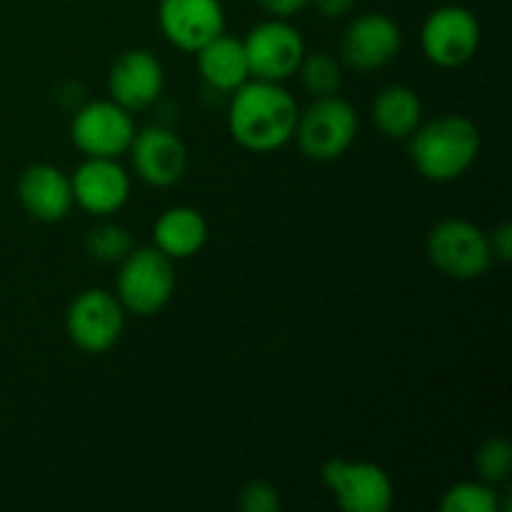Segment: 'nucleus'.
<instances>
[{"instance_id":"nucleus-5","label":"nucleus","mask_w":512,"mask_h":512,"mask_svg":"<svg viewBox=\"0 0 512 512\" xmlns=\"http://www.w3.org/2000/svg\"><path fill=\"white\" fill-rule=\"evenodd\" d=\"M425 250L433 268L453 280L483 278L495 263L488 233L465 218H445L435 223L425 240Z\"/></svg>"},{"instance_id":"nucleus-4","label":"nucleus","mask_w":512,"mask_h":512,"mask_svg":"<svg viewBox=\"0 0 512 512\" xmlns=\"http://www.w3.org/2000/svg\"><path fill=\"white\" fill-rule=\"evenodd\" d=\"M360 130V115L340 95L313 98V103L300 110L293 140L300 153L318 163L338 160L353 148Z\"/></svg>"},{"instance_id":"nucleus-7","label":"nucleus","mask_w":512,"mask_h":512,"mask_svg":"<svg viewBox=\"0 0 512 512\" xmlns=\"http://www.w3.org/2000/svg\"><path fill=\"white\" fill-rule=\"evenodd\" d=\"M480 30L478 15L465 5H440L420 28V50L425 60L435 68L455 70L468 65L480 48Z\"/></svg>"},{"instance_id":"nucleus-22","label":"nucleus","mask_w":512,"mask_h":512,"mask_svg":"<svg viewBox=\"0 0 512 512\" xmlns=\"http://www.w3.org/2000/svg\"><path fill=\"white\" fill-rule=\"evenodd\" d=\"M500 495L485 480H463L450 485L440 498V512H498Z\"/></svg>"},{"instance_id":"nucleus-10","label":"nucleus","mask_w":512,"mask_h":512,"mask_svg":"<svg viewBox=\"0 0 512 512\" xmlns=\"http://www.w3.org/2000/svg\"><path fill=\"white\" fill-rule=\"evenodd\" d=\"M240 40L248 58L250 78L270 80V83H285L293 78L308 50L300 30L283 18L260 20Z\"/></svg>"},{"instance_id":"nucleus-9","label":"nucleus","mask_w":512,"mask_h":512,"mask_svg":"<svg viewBox=\"0 0 512 512\" xmlns=\"http://www.w3.org/2000/svg\"><path fill=\"white\" fill-rule=\"evenodd\" d=\"M135 133L133 113L110 98L80 105L70 120V140L83 158H123Z\"/></svg>"},{"instance_id":"nucleus-16","label":"nucleus","mask_w":512,"mask_h":512,"mask_svg":"<svg viewBox=\"0 0 512 512\" xmlns=\"http://www.w3.org/2000/svg\"><path fill=\"white\" fill-rule=\"evenodd\" d=\"M18 203L38 223H60L70 215L75 200L70 175L53 163H35L20 173Z\"/></svg>"},{"instance_id":"nucleus-12","label":"nucleus","mask_w":512,"mask_h":512,"mask_svg":"<svg viewBox=\"0 0 512 512\" xmlns=\"http://www.w3.org/2000/svg\"><path fill=\"white\" fill-rule=\"evenodd\" d=\"M403 50V30L390 15L363 13L353 18L340 40V58L358 73H370L393 63Z\"/></svg>"},{"instance_id":"nucleus-18","label":"nucleus","mask_w":512,"mask_h":512,"mask_svg":"<svg viewBox=\"0 0 512 512\" xmlns=\"http://www.w3.org/2000/svg\"><path fill=\"white\" fill-rule=\"evenodd\" d=\"M195 63L203 83L215 93H233L245 80H250L248 58H245L243 40L228 33H220L203 48L195 50Z\"/></svg>"},{"instance_id":"nucleus-27","label":"nucleus","mask_w":512,"mask_h":512,"mask_svg":"<svg viewBox=\"0 0 512 512\" xmlns=\"http://www.w3.org/2000/svg\"><path fill=\"white\" fill-rule=\"evenodd\" d=\"M355 3H358V0H310V5H313L323 18L330 20L345 18V15L353 13Z\"/></svg>"},{"instance_id":"nucleus-19","label":"nucleus","mask_w":512,"mask_h":512,"mask_svg":"<svg viewBox=\"0 0 512 512\" xmlns=\"http://www.w3.org/2000/svg\"><path fill=\"white\" fill-rule=\"evenodd\" d=\"M373 123L385 138L408 140L423 123V100L405 83L385 85L373 100Z\"/></svg>"},{"instance_id":"nucleus-15","label":"nucleus","mask_w":512,"mask_h":512,"mask_svg":"<svg viewBox=\"0 0 512 512\" xmlns=\"http://www.w3.org/2000/svg\"><path fill=\"white\" fill-rule=\"evenodd\" d=\"M163 88V63L158 60V55L145 48L125 50L113 60L108 70V98L130 113L158 103Z\"/></svg>"},{"instance_id":"nucleus-6","label":"nucleus","mask_w":512,"mask_h":512,"mask_svg":"<svg viewBox=\"0 0 512 512\" xmlns=\"http://www.w3.org/2000/svg\"><path fill=\"white\" fill-rule=\"evenodd\" d=\"M320 478L343 512H388L395 503L393 478L373 460L333 458Z\"/></svg>"},{"instance_id":"nucleus-26","label":"nucleus","mask_w":512,"mask_h":512,"mask_svg":"<svg viewBox=\"0 0 512 512\" xmlns=\"http://www.w3.org/2000/svg\"><path fill=\"white\" fill-rule=\"evenodd\" d=\"M258 5L268 13V18L290 20L298 13H303L310 5V0H258Z\"/></svg>"},{"instance_id":"nucleus-3","label":"nucleus","mask_w":512,"mask_h":512,"mask_svg":"<svg viewBox=\"0 0 512 512\" xmlns=\"http://www.w3.org/2000/svg\"><path fill=\"white\" fill-rule=\"evenodd\" d=\"M115 298L135 318H153L173 300L175 263L155 245L133 248L120 260Z\"/></svg>"},{"instance_id":"nucleus-1","label":"nucleus","mask_w":512,"mask_h":512,"mask_svg":"<svg viewBox=\"0 0 512 512\" xmlns=\"http://www.w3.org/2000/svg\"><path fill=\"white\" fill-rule=\"evenodd\" d=\"M300 105L283 83L250 78L230 93V138L248 153H275L295 135Z\"/></svg>"},{"instance_id":"nucleus-25","label":"nucleus","mask_w":512,"mask_h":512,"mask_svg":"<svg viewBox=\"0 0 512 512\" xmlns=\"http://www.w3.org/2000/svg\"><path fill=\"white\" fill-rule=\"evenodd\" d=\"M490 250H493V260L498 263H510L512 260V225L500 223L495 225L493 233H488Z\"/></svg>"},{"instance_id":"nucleus-14","label":"nucleus","mask_w":512,"mask_h":512,"mask_svg":"<svg viewBox=\"0 0 512 512\" xmlns=\"http://www.w3.org/2000/svg\"><path fill=\"white\" fill-rule=\"evenodd\" d=\"M158 28L173 48L195 53L225 33V8L220 0H160Z\"/></svg>"},{"instance_id":"nucleus-11","label":"nucleus","mask_w":512,"mask_h":512,"mask_svg":"<svg viewBox=\"0 0 512 512\" xmlns=\"http://www.w3.org/2000/svg\"><path fill=\"white\" fill-rule=\"evenodd\" d=\"M135 175L153 188H173L185 178L190 165L188 145L165 125L138 130L128 148Z\"/></svg>"},{"instance_id":"nucleus-24","label":"nucleus","mask_w":512,"mask_h":512,"mask_svg":"<svg viewBox=\"0 0 512 512\" xmlns=\"http://www.w3.org/2000/svg\"><path fill=\"white\" fill-rule=\"evenodd\" d=\"M238 505L243 512H280L283 500H280L278 488L268 480H248L240 488Z\"/></svg>"},{"instance_id":"nucleus-8","label":"nucleus","mask_w":512,"mask_h":512,"mask_svg":"<svg viewBox=\"0 0 512 512\" xmlns=\"http://www.w3.org/2000/svg\"><path fill=\"white\" fill-rule=\"evenodd\" d=\"M125 315L128 313L110 290L85 288L65 310V333L83 353L103 355L123 338Z\"/></svg>"},{"instance_id":"nucleus-23","label":"nucleus","mask_w":512,"mask_h":512,"mask_svg":"<svg viewBox=\"0 0 512 512\" xmlns=\"http://www.w3.org/2000/svg\"><path fill=\"white\" fill-rule=\"evenodd\" d=\"M475 470L478 478L490 485L508 480L512 470V445L505 438H488L475 453Z\"/></svg>"},{"instance_id":"nucleus-21","label":"nucleus","mask_w":512,"mask_h":512,"mask_svg":"<svg viewBox=\"0 0 512 512\" xmlns=\"http://www.w3.org/2000/svg\"><path fill=\"white\" fill-rule=\"evenodd\" d=\"M133 248V233H130L123 223H115V220L108 218H103L98 225H93V228L88 230V235H85V250H88L90 258H95L98 263H120Z\"/></svg>"},{"instance_id":"nucleus-17","label":"nucleus","mask_w":512,"mask_h":512,"mask_svg":"<svg viewBox=\"0 0 512 512\" xmlns=\"http://www.w3.org/2000/svg\"><path fill=\"white\" fill-rule=\"evenodd\" d=\"M208 235V220L190 205H173L153 223V245L173 263L195 258L208 243Z\"/></svg>"},{"instance_id":"nucleus-2","label":"nucleus","mask_w":512,"mask_h":512,"mask_svg":"<svg viewBox=\"0 0 512 512\" xmlns=\"http://www.w3.org/2000/svg\"><path fill=\"white\" fill-rule=\"evenodd\" d=\"M480 130L470 118L445 113L420 123L408 138L413 168L430 183H453L475 165L480 155Z\"/></svg>"},{"instance_id":"nucleus-13","label":"nucleus","mask_w":512,"mask_h":512,"mask_svg":"<svg viewBox=\"0 0 512 512\" xmlns=\"http://www.w3.org/2000/svg\"><path fill=\"white\" fill-rule=\"evenodd\" d=\"M70 188L80 210L93 218H110L130 200L133 180L120 158H85L70 175Z\"/></svg>"},{"instance_id":"nucleus-20","label":"nucleus","mask_w":512,"mask_h":512,"mask_svg":"<svg viewBox=\"0 0 512 512\" xmlns=\"http://www.w3.org/2000/svg\"><path fill=\"white\" fill-rule=\"evenodd\" d=\"M300 85L308 90L313 98H328V95H338L340 85H343V65L338 58H333L325 50H305L303 60L298 65Z\"/></svg>"}]
</instances>
